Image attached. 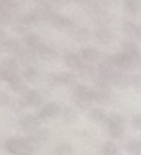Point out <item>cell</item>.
Wrapping results in <instances>:
<instances>
[{"label":"cell","mask_w":141,"mask_h":155,"mask_svg":"<svg viewBox=\"0 0 141 155\" xmlns=\"http://www.w3.org/2000/svg\"><path fill=\"white\" fill-rule=\"evenodd\" d=\"M107 127V132L113 138H119L123 134L125 127V120L118 114H113L107 117L104 123Z\"/></svg>","instance_id":"obj_1"},{"label":"cell","mask_w":141,"mask_h":155,"mask_svg":"<svg viewBox=\"0 0 141 155\" xmlns=\"http://www.w3.org/2000/svg\"><path fill=\"white\" fill-rule=\"evenodd\" d=\"M122 52L132 58L134 68L138 65H141V52L138 46L133 41H126L122 45Z\"/></svg>","instance_id":"obj_2"},{"label":"cell","mask_w":141,"mask_h":155,"mask_svg":"<svg viewBox=\"0 0 141 155\" xmlns=\"http://www.w3.org/2000/svg\"><path fill=\"white\" fill-rule=\"evenodd\" d=\"M113 62V66L119 70H126V69H133L134 65H133V61L130 58H128L126 54H124L123 52L116 54V55L109 56Z\"/></svg>","instance_id":"obj_3"},{"label":"cell","mask_w":141,"mask_h":155,"mask_svg":"<svg viewBox=\"0 0 141 155\" xmlns=\"http://www.w3.org/2000/svg\"><path fill=\"white\" fill-rule=\"evenodd\" d=\"M111 84L121 89L127 88L130 85H132V77L127 74L125 71L118 69L111 78Z\"/></svg>","instance_id":"obj_4"},{"label":"cell","mask_w":141,"mask_h":155,"mask_svg":"<svg viewBox=\"0 0 141 155\" xmlns=\"http://www.w3.org/2000/svg\"><path fill=\"white\" fill-rule=\"evenodd\" d=\"M61 112V107L58 106L57 103H48L45 105V107L38 113L36 116V119L38 122H44L47 120V118H51V117H55L58 113Z\"/></svg>","instance_id":"obj_5"},{"label":"cell","mask_w":141,"mask_h":155,"mask_svg":"<svg viewBox=\"0 0 141 155\" xmlns=\"http://www.w3.org/2000/svg\"><path fill=\"white\" fill-rule=\"evenodd\" d=\"M21 99L24 100L26 105H30L32 107H38L43 103V98L36 91L33 89H28L26 93L22 94Z\"/></svg>","instance_id":"obj_6"},{"label":"cell","mask_w":141,"mask_h":155,"mask_svg":"<svg viewBox=\"0 0 141 155\" xmlns=\"http://www.w3.org/2000/svg\"><path fill=\"white\" fill-rule=\"evenodd\" d=\"M51 24L54 28L63 31H71L73 30V22L67 17L58 14H54V16L51 19Z\"/></svg>","instance_id":"obj_7"},{"label":"cell","mask_w":141,"mask_h":155,"mask_svg":"<svg viewBox=\"0 0 141 155\" xmlns=\"http://www.w3.org/2000/svg\"><path fill=\"white\" fill-rule=\"evenodd\" d=\"M19 123L25 132H27L29 134H32L37 129L38 121H37L36 117H33L32 115H26V116H24L20 119Z\"/></svg>","instance_id":"obj_8"},{"label":"cell","mask_w":141,"mask_h":155,"mask_svg":"<svg viewBox=\"0 0 141 155\" xmlns=\"http://www.w3.org/2000/svg\"><path fill=\"white\" fill-rule=\"evenodd\" d=\"M74 98L80 99H85L88 101H93L94 100V91L88 88L85 85H77L74 88Z\"/></svg>","instance_id":"obj_9"},{"label":"cell","mask_w":141,"mask_h":155,"mask_svg":"<svg viewBox=\"0 0 141 155\" xmlns=\"http://www.w3.org/2000/svg\"><path fill=\"white\" fill-rule=\"evenodd\" d=\"M24 41L27 45V47H28L29 49L33 50L34 52L43 45L39 36H37V35L34 34V33H27V34L24 36Z\"/></svg>","instance_id":"obj_10"},{"label":"cell","mask_w":141,"mask_h":155,"mask_svg":"<svg viewBox=\"0 0 141 155\" xmlns=\"http://www.w3.org/2000/svg\"><path fill=\"white\" fill-rule=\"evenodd\" d=\"M21 49L19 43L15 39H10L7 41L0 46V53L1 52H10V53H18Z\"/></svg>","instance_id":"obj_11"},{"label":"cell","mask_w":141,"mask_h":155,"mask_svg":"<svg viewBox=\"0 0 141 155\" xmlns=\"http://www.w3.org/2000/svg\"><path fill=\"white\" fill-rule=\"evenodd\" d=\"M20 142H21V149L27 151V153L35 151L39 148V141H37L36 139L30 137V136L26 138H21Z\"/></svg>","instance_id":"obj_12"},{"label":"cell","mask_w":141,"mask_h":155,"mask_svg":"<svg viewBox=\"0 0 141 155\" xmlns=\"http://www.w3.org/2000/svg\"><path fill=\"white\" fill-rule=\"evenodd\" d=\"M34 13L36 14L38 20H50L51 21L52 17L54 16V13L50 10V8L43 5V7H38L34 10Z\"/></svg>","instance_id":"obj_13"},{"label":"cell","mask_w":141,"mask_h":155,"mask_svg":"<svg viewBox=\"0 0 141 155\" xmlns=\"http://www.w3.org/2000/svg\"><path fill=\"white\" fill-rule=\"evenodd\" d=\"M94 35L101 44H109L113 41V35H111L110 31L107 30L106 28H99L98 30H96Z\"/></svg>","instance_id":"obj_14"},{"label":"cell","mask_w":141,"mask_h":155,"mask_svg":"<svg viewBox=\"0 0 141 155\" xmlns=\"http://www.w3.org/2000/svg\"><path fill=\"white\" fill-rule=\"evenodd\" d=\"M57 77H58V83L63 85L70 86L72 84H75V82H77L75 74L72 72H62L60 74H57Z\"/></svg>","instance_id":"obj_15"},{"label":"cell","mask_w":141,"mask_h":155,"mask_svg":"<svg viewBox=\"0 0 141 155\" xmlns=\"http://www.w3.org/2000/svg\"><path fill=\"white\" fill-rule=\"evenodd\" d=\"M81 58L88 63H93L99 60V53L92 48H86L81 51Z\"/></svg>","instance_id":"obj_16"},{"label":"cell","mask_w":141,"mask_h":155,"mask_svg":"<svg viewBox=\"0 0 141 155\" xmlns=\"http://www.w3.org/2000/svg\"><path fill=\"white\" fill-rule=\"evenodd\" d=\"M124 11L130 15H135L140 11V2L137 0H126L124 1Z\"/></svg>","instance_id":"obj_17"},{"label":"cell","mask_w":141,"mask_h":155,"mask_svg":"<svg viewBox=\"0 0 141 155\" xmlns=\"http://www.w3.org/2000/svg\"><path fill=\"white\" fill-rule=\"evenodd\" d=\"M18 58L20 60V63L24 65H28L31 61L33 60V56H34V51L29 48H21L18 52Z\"/></svg>","instance_id":"obj_18"},{"label":"cell","mask_w":141,"mask_h":155,"mask_svg":"<svg viewBox=\"0 0 141 155\" xmlns=\"http://www.w3.org/2000/svg\"><path fill=\"white\" fill-rule=\"evenodd\" d=\"M10 87L12 88V91H17V93H21V95L28 91V88H27V86L24 83L22 78H20L19 75L16 77L15 79H13V80L10 82Z\"/></svg>","instance_id":"obj_19"},{"label":"cell","mask_w":141,"mask_h":155,"mask_svg":"<svg viewBox=\"0 0 141 155\" xmlns=\"http://www.w3.org/2000/svg\"><path fill=\"white\" fill-rule=\"evenodd\" d=\"M65 62H66V64L68 65L69 67L75 68V69H80L82 65H83L80 56L74 53H67L66 56H65Z\"/></svg>","instance_id":"obj_20"},{"label":"cell","mask_w":141,"mask_h":155,"mask_svg":"<svg viewBox=\"0 0 141 155\" xmlns=\"http://www.w3.org/2000/svg\"><path fill=\"white\" fill-rule=\"evenodd\" d=\"M35 52L38 53L43 58H46V60H51V58H53L56 56L55 51H54L53 49H51V48L45 46V45H41Z\"/></svg>","instance_id":"obj_21"},{"label":"cell","mask_w":141,"mask_h":155,"mask_svg":"<svg viewBox=\"0 0 141 155\" xmlns=\"http://www.w3.org/2000/svg\"><path fill=\"white\" fill-rule=\"evenodd\" d=\"M126 151L132 155L141 154V141L140 140H132L126 144Z\"/></svg>","instance_id":"obj_22"},{"label":"cell","mask_w":141,"mask_h":155,"mask_svg":"<svg viewBox=\"0 0 141 155\" xmlns=\"http://www.w3.org/2000/svg\"><path fill=\"white\" fill-rule=\"evenodd\" d=\"M5 148H7V150L11 153H14V154L18 153L20 149H21V142H20V139H15V138L9 139L7 142H5Z\"/></svg>","instance_id":"obj_23"},{"label":"cell","mask_w":141,"mask_h":155,"mask_svg":"<svg viewBox=\"0 0 141 155\" xmlns=\"http://www.w3.org/2000/svg\"><path fill=\"white\" fill-rule=\"evenodd\" d=\"M109 100H110V91L94 89V101H98L100 103H106Z\"/></svg>","instance_id":"obj_24"},{"label":"cell","mask_w":141,"mask_h":155,"mask_svg":"<svg viewBox=\"0 0 141 155\" xmlns=\"http://www.w3.org/2000/svg\"><path fill=\"white\" fill-rule=\"evenodd\" d=\"M50 136V132L47 129H36L32 134H30V137L36 139L37 141L41 140H47Z\"/></svg>","instance_id":"obj_25"},{"label":"cell","mask_w":141,"mask_h":155,"mask_svg":"<svg viewBox=\"0 0 141 155\" xmlns=\"http://www.w3.org/2000/svg\"><path fill=\"white\" fill-rule=\"evenodd\" d=\"M24 77L28 82L33 83L38 79L39 73H38V71L35 68H33V67H28V68L24 71Z\"/></svg>","instance_id":"obj_26"},{"label":"cell","mask_w":141,"mask_h":155,"mask_svg":"<svg viewBox=\"0 0 141 155\" xmlns=\"http://www.w3.org/2000/svg\"><path fill=\"white\" fill-rule=\"evenodd\" d=\"M80 71V75H81L83 79H86V80H89L91 78L94 77V70L91 66L89 65H82L81 68L79 69Z\"/></svg>","instance_id":"obj_27"},{"label":"cell","mask_w":141,"mask_h":155,"mask_svg":"<svg viewBox=\"0 0 141 155\" xmlns=\"http://www.w3.org/2000/svg\"><path fill=\"white\" fill-rule=\"evenodd\" d=\"M137 28L138 27L136 25L132 24L130 21H126L123 24V27H122V30L123 32L125 33L127 36H130V37H136V34H137Z\"/></svg>","instance_id":"obj_28"},{"label":"cell","mask_w":141,"mask_h":155,"mask_svg":"<svg viewBox=\"0 0 141 155\" xmlns=\"http://www.w3.org/2000/svg\"><path fill=\"white\" fill-rule=\"evenodd\" d=\"M90 116H91V118L93 119L94 121L100 122V123H105V121H106V119H107V116L104 114V112H103L102 110H99V108L92 110L91 112H90Z\"/></svg>","instance_id":"obj_29"},{"label":"cell","mask_w":141,"mask_h":155,"mask_svg":"<svg viewBox=\"0 0 141 155\" xmlns=\"http://www.w3.org/2000/svg\"><path fill=\"white\" fill-rule=\"evenodd\" d=\"M117 146H116L113 142L107 141L103 144L102 147V153L103 155H116L117 154Z\"/></svg>","instance_id":"obj_30"},{"label":"cell","mask_w":141,"mask_h":155,"mask_svg":"<svg viewBox=\"0 0 141 155\" xmlns=\"http://www.w3.org/2000/svg\"><path fill=\"white\" fill-rule=\"evenodd\" d=\"M10 107L14 112H21L22 108L26 106V103L24 102L22 99H18V98H14V99L10 100Z\"/></svg>","instance_id":"obj_31"},{"label":"cell","mask_w":141,"mask_h":155,"mask_svg":"<svg viewBox=\"0 0 141 155\" xmlns=\"http://www.w3.org/2000/svg\"><path fill=\"white\" fill-rule=\"evenodd\" d=\"M1 69L3 70H10V69H15L18 70V65L14 58H7L1 62Z\"/></svg>","instance_id":"obj_32"},{"label":"cell","mask_w":141,"mask_h":155,"mask_svg":"<svg viewBox=\"0 0 141 155\" xmlns=\"http://www.w3.org/2000/svg\"><path fill=\"white\" fill-rule=\"evenodd\" d=\"M75 38L80 43H86L90 38L89 30H87V29H80V30H77V34H75Z\"/></svg>","instance_id":"obj_33"},{"label":"cell","mask_w":141,"mask_h":155,"mask_svg":"<svg viewBox=\"0 0 141 155\" xmlns=\"http://www.w3.org/2000/svg\"><path fill=\"white\" fill-rule=\"evenodd\" d=\"M63 117H64L65 121L67 123H74L77 118V113L73 110H71V108H66L64 110V113H63Z\"/></svg>","instance_id":"obj_34"},{"label":"cell","mask_w":141,"mask_h":155,"mask_svg":"<svg viewBox=\"0 0 141 155\" xmlns=\"http://www.w3.org/2000/svg\"><path fill=\"white\" fill-rule=\"evenodd\" d=\"M72 148L69 144H60L55 149L56 155H72Z\"/></svg>","instance_id":"obj_35"},{"label":"cell","mask_w":141,"mask_h":155,"mask_svg":"<svg viewBox=\"0 0 141 155\" xmlns=\"http://www.w3.org/2000/svg\"><path fill=\"white\" fill-rule=\"evenodd\" d=\"M38 21L39 20H38V18H37L36 14L34 13V11L31 12V13L26 14V15H24V17H22V22H24L25 25H33Z\"/></svg>","instance_id":"obj_36"},{"label":"cell","mask_w":141,"mask_h":155,"mask_svg":"<svg viewBox=\"0 0 141 155\" xmlns=\"http://www.w3.org/2000/svg\"><path fill=\"white\" fill-rule=\"evenodd\" d=\"M13 14L7 11H0V25H8L12 21Z\"/></svg>","instance_id":"obj_37"},{"label":"cell","mask_w":141,"mask_h":155,"mask_svg":"<svg viewBox=\"0 0 141 155\" xmlns=\"http://www.w3.org/2000/svg\"><path fill=\"white\" fill-rule=\"evenodd\" d=\"M74 100H75L77 105L79 106L80 108H82V110H87V108L91 105V101H88V100L80 99V98H74Z\"/></svg>","instance_id":"obj_38"},{"label":"cell","mask_w":141,"mask_h":155,"mask_svg":"<svg viewBox=\"0 0 141 155\" xmlns=\"http://www.w3.org/2000/svg\"><path fill=\"white\" fill-rule=\"evenodd\" d=\"M132 85L137 91L141 93V75H134L132 77Z\"/></svg>","instance_id":"obj_39"},{"label":"cell","mask_w":141,"mask_h":155,"mask_svg":"<svg viewBox=\"0 0 141 155\" xmlns=\"http://www.w3.org/2000/svg\"><path fill=\"white\" fill-rule=\"evenodd\" d=\"M132 122H133V125H134L137 130L141 131V114L135 115L132 119Z\"/></svg>","instance_id":"obj_40"},{"label":"cell","mask_w":141,"mask_h":155,"mask_svg":"<svg viewBox=\"0 0 141 155\" xmlns=\"http://www.w3.org/2000/svg\"><path fill=\"white\" fill-rule=\"evenodd\" d=\"M47 82H48V84L49 85H57V84H60L58 83V77H57V74H49L47 77Z\"/></svg>","instance_id":"obj_41"},{"label":"cell","mask_w":141,"mask_h":155,"mask_svg":"<svg viewBox=\"0 0 141 155\" xmlns=\"http://www.w3.org/2000/svg\"><path fill=\"white\" fill-rule=\"evenodd\" d=\"M10 97L5 93L0 91V105H7L10 103Z\"/></svg>","instance_id":"obj_42"},{"label":"cell","mask_w":141,"mask_h":155,"mask_svg":"<svg viewBox=\"0 0 141 155\" xmlns=\"http://www.w3.org/2000/svg\"><path fill=\"white\" fill-rule=\"evenodd\" d=\"M5 33L0 29V46L5 43Z\"/></svg>","instance_id":"obj_43"},{"label":"cell","mask_w":141,"mask_h":155,"mask_svg":"<svg viewBox=\"0 0 141 155\" xmlns=\"http://www.w3.org/2000/svg\"><path fill=\"white\" fill-rule=\"evenodd\" d=\"M136 38H138L141 41V27L137 28V34H136Z\"/></svg>","instance_id":"obj_44"},{"label":"cell","mask_w":141,"mask_h":155,"mask_svg":"<svg viewBox=\"0 0 141 155\" xmlns=\"http://www.w3.org/2000/svg\"><path fill=\"white\" fill-rule=\"evenodd\" d=\"M21 155H33V154H31V153H24V154H21Z\"/></svg>","instance_id":"obj_45"},{"label":"cell","mask_w":141,"mask_h":155,"mask_svg":"<svg viewBox=\"0 0 141 155\" xmlns=\"http://www.w3.org/2000/svg\"><path fill=\"white\" fill-rule=\"evenodd\" d=\"M0 81H1V71H0Z\"/></svg>","instance_id":"obj_46"},{"label":"cell","mask_w":141,"mask_h":155,"mask_svg":"<svg viewBox=\"0 0 141 155\" xmlns=\"http://www.w3.org/2000/svg\"><path fill=\"white\" fill-rule=\"evenodd\" d=\"M140 155H141V154H140Z\"/></svg>","instance_id":"obj_47"}]
</instances>
